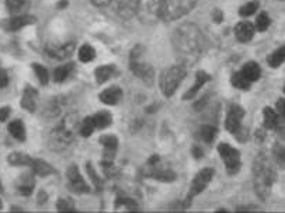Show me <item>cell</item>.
Instances as JSON below:
<instances>
[{
    "label": "cell",
    "instance_id": "cell-39",
    "mask_svg": "<svg viewBox=\"0 0 285 213\" xmlns=\"http://www.w3.org/2000/svg\"><path fill=\"white\" fill-rule=\"evenodd\" d=\"M88 174H90V178L93 180V182H94V184L97 185V188H99L100 185H101V181L99 180V177L96 175V172H94V170H93V167H91L90 164L88 166Z\"/></svg>",
    "mask_w": 285,
    "mask_h": 213
},
{
    "label": "cell",
    "instance_id": "cell-16",
    "mask_svg": "<svg viewBox=\"0 0 285 213\" xmlns=\"http://www.w3.org/2000/svg\"><path fill=\"white\" fill-rule=\"evenodd\" d=\"M241 73L244 76L250 83H253V82H256V80L260 79L262 69H260V66L256 64V62H249V64H246L243 67H241Z\"/></svg>",
    "mask_w": 285,
    "mask_h": 213
},
{
    "label": "cell",
    "instance_id": "cell-41",
    "mask_svg": "<svg viewBox=\"0 0 285 213\" xmlns=\"http://www.w3.org/2000/svg\"><path fill=\"white\" fill-rule=\"evenodd\" d=\"M7 83H9V77H7L4 70L0 69V88H4L7 85Z\"/></svg>",
    "mask_w": 285,
    "mask_h": 213
},
{
    "label": "cell",
    "instance_id": "cell-24",
    "mask_svg": "<svg viewBox=\"0 0 285 213\" xmlns=\"http://www.w3.org/2000/svg\"><path fill=\"white\" fill-rule=\"evenodd\" d=\"M22 106L28 111H34L37 106V93L33 88H27L22 97Z\"/></svg>",
    "mask_w": 285,
    "mask_h": 213
},
{
    "label": "cell",
    "instance_id": "cell-9",
    "mask_svg": "<svg viewBox=\"0 0 285 213\" xmlns=\"http://www.w3.org/2000/svg\"><path fill=\"white\" fill-rule=\"evenodd\" d=\"M212 177H214V170H211V169H205V170L199 171L196 175L193 184H191V190H190V195H188L190 199L197 196V195H199L201 192L204 191L207 188V185L211 182V180H212Z\"/></svg>",
    "mask_w": 285,
    "mask_h": 213
},
{
    "label": "cell",
    "instance_id": "cell-37",
    "mask_svg": "<svg viewBox=\"0 0 285 213\" xmlns=\"http://www.w3.org/2000/svg\"><path fill=\"white\" fill-rule=\"evenodd\" d=\"M152 175H153V178L156 180H160V181H173L175 178V172H172V171H153L152 172Z\"/></svg>",
    "mask_w": 285,
    "mask_h": 213
},
{
    "label": "cell",
    "instance_id": "cell-2",
    "mask_svg": "<svg viewBox=\"0 0 285 213\" xmlns=\"http://www.w3.org/2000/svg\"><path fill=\"white\" fill-rule=\"evenodd\" d=\"M79 127H80V122L75 114L66 115L64 121L51 133V146L56 150L67 148V145H70L75 138V133Z\"/></svg>",
    "mask_w": 285,
    "mask_h": 213
},
{
    "label": "cell",
    "instance_id": "cell-34",
    "mask_svg": "<svg viewBox=\"0 0 285 213\" xmlns=\"http://www.w3.org/2000/svg\"><path fill=\"white\" fill-rule=\"evenodd\" d=\"M217 136V129L214 127H202L201 128V139L207 143H211Z\"/></svg>",
    "mask_w": 285,
    "mask_h": 213
},
{
    "label": "cell",
    "instance_id": "cell-40",
    "mask_svg": "<svg viewBox=\"0 0 285 213\" xmlns=\"http://www.w3.org/2000/svg\"><path fill=\"white\" fill-rule=\"evenodd\" d=\"M275 157H277V161L285 164V149L284 148H278L275 149Z\"/></svg>",
    "mask_w": 285,
    "mask_h": 213
},
{
    "label": "cell",
    "instance_id": "cell-5",
    "mask_svg": "<svg viewBox=\"0 0 285 213\" xmlns=\"http://www.w3.org/2000/svg\"><path fill=\"white\" fill-rule=\"evenodd\" d=\"M186 76V67L183 64H175L169 67L160 76V88L166 97H170L175 94L177 87L183 82Z\"/></svg>",
    "mask_w": 285,
    "mask_h": 213
},
{
    "label": "cell",
    "instance_id": "cell-33",
    "mask_svg": "<svg viewBox=\"0 0 285 213\" xmlns=\"http://www.w3.org/2000/svg\"><path fill=\"white\" fill-rule=\"evenodd\" d=\"M259 9V3L257 1H250L246 3L241 7V17H250L253 14H256V11Z\"/></svg>",
    "mask_w": 285,
    "mask_h": 213
},
{
    "label": "cell",
    "instance_id": "cell-1",
    "mask_svg": "<svg viewBox=\"0 0 285 213\" xmlns=\"http://www.w3.org/2000/svg\"><path fill=\"white\" fill-rule=\"evenodd\" d=\"M173 45L183 66L194 64L204 51V37L197 25L183 24L173 35Z\"/></svg>",
    "mask_w": 285,
    "mask_h": 213
},
{
    "label": "cell",
    "instance_id": "cell-11",
    "mask_svg": "<svg viewBox=\"0 0 285 213\" xmlns=\"http://www.w3.org/2000/svg\"><path fill=\"white\" fill-rule=\"evenodd\" d=\"M110 4L122 19H131L136 11V0H111Z\"/></svg>",
    "mask_w": 285,
    "mask_h": 213
},
{
    "label": "cell",
    "instance_id": "cell-15",
    "mask_svg": "<svg viewBox=\"0 0 285 213\" xmlns=\"http://www.w3.org/2000/svg\"><path fill=\"white\" fill-rule=\"evenodd\" d=\"M235 34H236V38L241 43H249L253 38V35H254V27L250 22L241 21L236 25Z\"/></svg>",
    "mask_w": 285,
    "mask_h": 213
},
{
    "label": "cell",
    "instance_id": "cell-22",
    "mask_svg": "<svg viewBox=\"0 0 285 213\" xmlns=\"http://www.w3.org/2000/svg\"><path fill=\"white\" fill-rule=\"evenodd\" d=\"M33 21V17H30V16H17V17H13L9 21V28L11 31H19L24 27L30 25Z\"/></svg>",
    "mask_w": 285,
    "mask_h": 213
},
{
    "label": "cell",
    "instance_id": "cell-18",
    "mask_svg": "<svg viewBox=\"0 0 285 213\" xmlns=\"http://www.w3.org/2000/svg\"><path fill=\"white\" fill-rule=\"evenodd\" d=\"M209 80V76L205 73V72H198L197 73V77H196V82H194V85H193V87L188 90L186 93V96H184V98H194V97L197 96V93L202 88V85H205L207 82Z\"/></svg>",
    "mask_w": 285,
    "mask_h": 213
},
{
    "label": "cell",
    "instance_id": "cell-38",
    "mask_svg": "<svg viewBox=\"0 0 285 213\" xmlns=\"http://www.w3.org/2000/svg\"><path fill=\"white\" fill-rule=\"evenodd\" d=\"M24 0H7V6L10 7L11 11H19L22 9Z\"/></svg>",
    "mask_w": 285,
    "mask_h": 213
},
{
    "label": "cell",
    "instance_id": "cell-23",
    "mask_svg": "<svg viewBox=\"0 0 285 213\" xmlns=\"http://www.w3.org/2000/svg\"><path fill=\"white\" fill-rule=\"evenodd\" d=\"M73 69H75V67H73V64H62V66H59L55 72H54V79H55V82L62 83V82L67 80V79L70 77V75H72Z\"/></svg>",
    "mask_w": 285,
    "mask_h": 213
},
{
    "label": "cell",
    "instance_id": "cell-10",
    "mask_svg": "<svg viewBox=\"0 0 285 213\" xmlns=\"http://www.w3.org/2000/svg\"><path fill=\"white\" fill-rule=\"evenodd\" d=\"M244 115V111L241 106H230L228 117H226V129L230 133H238L241 128V118Z\"/></svg>",
    "mask_w": 285,
    "mask_h": 213
},
{
    "label": "cell",
    "instance_id": "cell-21",
    "mask_svg": "<svg viewBox=\"0 0 285 213\" xmlns=\"http://www.w3.org/2000/svg\"><path fill=\"white\" fill-rule=\"evenodd\" d=\"M114 73H115V67H114L112 64L100 66L99 69L96 70V80L99 82L100 85H103V83H106L109 79H111Z\"/></svg>",
    "mask_w": 285,
    "mask_h": 213
},
{
    "label": "cell",
    "instance_id": "cell-44",
    "mask_svg": "<svg viewBox=\"0 0 285 213\" xmlns=\"http://www.w3.org/2000/svg\"><path fill=\"white\" fill-rule=\"evenodd\" d=\"M96 6H107V4H110L111 0H91Z\"/></svg>",
    "mask_w": 285,
    "mask_h": 213
},
{
    "label": "cell",
    "instance_id": "cell-17",
    "mask_svg": "<svg viewBox=\"0 0 285 213\" xmlns=\"http://www.w3.org/2000/svg\"><path fill=\"white\" fill-rule=\"evenodd\" d=\"M101 143L104 146V154L107 157V161H111L112 157L115 156V151H117V146H118V142L117 138L107 135V136H103L101 138Z\"/></svg>",
    "mask_w": 285,
    "mask_h": 213
},
{
    "label": "cell",
    "instance_id": "cell-3",
    "mask_svg": "<svg viewBox=\"0 0 285 213\" xmlns=\"http://www.w3.org/2000/svg\"><path fill=\"white\" fill-rule=\"evenodd\" d=\"M274 171L265 157H259L254 161V188L262 199H265L271 190Z\"/></svg>",
    "mask_w": 285,
    "mask_h": 213
},
{
    "label": "cell",
    "instance_id": "cell-27",
    "mask_svg": "<svg viewBox=\"0 0 285 213\" xmlns=\"http://www.w3.org/2000/svg\"><path fill=\"white\" fill-rule=\"evenodd\" d=\"M9 161H10L13 166H31V161H33V159H31V157H28V156H27V154H24V153L14 151V153H11L10 154Z\"/></svg>",
    "mask_w": 285,
    "mask_h": 213
},
{
    "label": "cell",
    "instance_id": "cell-20",
    "mask_svg": "<svg viewBox=\"0 0 285 213\" xmlns=\"http://www.w3.org/2000/svg\"><path fill=\"white\" fill-rule=\"evenodd\" d=\"M31 169L37 175H41V177H46V175L54 172V169L46 161H43V160H33L31 161Z\"/></svg>",
    "mask_w": 285,
    "mask_h": 213
},
{
    "label": "cell",
    "instance_id": "cell-7",
    "mask_svg": "<svg viewBox=\"0 0 285 213\" xmlns=\"http://www.w3.org/2000/svg\"><path fill=\"white\" fill-rule=\"evenodd\" d=\"M219 154L220 157L225 161V166H226V170L229 174H236L239 167H241V154L236 149H233L232 146L226 145V143H222L219 145Z\"/></svg>",
    "mask_w": 285,
    "mask_h": 213
},
{
    "label": "cell",
    "instance_id": "cell-31",
    "mask_svg": "<svg viewBox=\"0 0 285 213\" xmlns=\"http://www.w3.org/2000/svg\"><path fill=\"white\" fill-rule=\"evenodd\" d=\"M232 85H235L236 88H239V90H247L252 83L241 75V72H238V73H235V75L232 76Z\"/></svg>",
    "mask_w": 285,
    "mask_h": 213
},
{
    "label": "cell",
    "instance_id": "cell-25",
    "mask_svg": "<svg viewBox=\"0 0 285 213\" xmlns=\"http://www.w3.org/2000/svg\"><path fill=\"white\" fill-rule=\"evenodd\" d=\"M9 130L10 133L17 139V140H24L25 139V128H24V124L22 121H13L9 125Z\"/></svg>",
    "mask_w": 285,
    "mask_h": 213
},
{
    "label": "cell",
    "instance_id": "cell-13",
    "mask_svg": "<svg viewBox=\"0 0 285 213\" xmlns=\"http://www.w3.org/2000/svg\"><path fill=\"white\" fill-rule=\"evenodd\" d=\"M122 98V90L118 87H109L106 88L101 94H100V100L107 104V106H115L120 103V100Z\"/></svg>",
    "mask_w": 285,
    "mask_h": 213
},
{
    "label": "cell",
    "instance_id": "cell-45",
    "mask_svg": "<svg viewBox=\"0 0 285 213\" xmlns=\"http://www.w3.org/2000/svg\"><path fill=\"white\" fill-rule=\"evenodd\" d=\"M0 192H1V184H0Z\"/></svg>",
    "mask_w": 285,
    "mask_h": 213
},
{
    "label": "cell",
    "instance_id": "cell-42",
    "mask_svg": "<svg viewBox=\"0 0 285 213\" xmlns=\"http://www.w3.org/2000/svg\"><path fill=\"white\" fill-rule=\"evenodd\" d=\"M277 108H278V112L283 118H285V100H278L277 101Z\"/></svg>",
    "mask_w": 285,
    "mask_h": 213
},
{
    "label": "cell",
    "instance_id": "cell-36",
    "mask_svg": "<svg viewBox=\"0 0 285 213\" xmlns=\"http://www.w3.org/2000/svg\"><path fill=\"white\" fill-rule=\"evenodd\" d=\"M58 211L59 212H73L75 211V203L69 198H61L58 202Z\"/></svg>",
    "mask_w": 285,
    "mask_h": 213
},
{
    "label": "cell",
    "instance_id": "cell-43",
    "mask_svg": "<svg viewBox=\"0 0 285 213\" xmlns=\"http://www.w3.org/2000/svg\"><path fill=\"white\" fill-rule=\"evenodd\" d=\"M10 115V109L7 108V106H4V108H0V121L3 122V121H6L7 118Z\"/></svg>",
    "mask_w": 285,
    "mask_h": 213
},
{
    "label": "cell",
    "instance_id": "cell-6",
    "mask_svg": "<svg viewBox=\"0 0 285 213\" xmlns=\"http://www.w3.org/2000/svg\"><path fill=\"white\" fill-rule=\"evenodd\" d=\"M160 6L162 0H136L135 14L146 24H153L160 19Z\"/></svg>",
    "mask_w": 285,
    "mask_h": 213
},
{
    "label": "cell",
    "instance_id": "cell-47",
    "mask_svg": "<svg viewBox=\"0 0 285 213\" xmlns=\"http://www.w3.org/2000/svg\"><path fill=\"white\" fill-rule=\"evenodd\" d=\"M284 93H285V87H284Z\"/></svg>",
    "mask_w": 285,
    "mask_h": 213
},
{
    "label": "cell",
    "instance_id": "cell-19",
    "mask_svg": "<svg viewBox=\"0 0 285 213\" xmlns=\"http://www.w3.org/2000/svg\"><path fill=\"white\" fill-rule=\"evenodd\" d=\"M264 125H265V128L268 129L278 128V125H280V117H278V114L275 112L273 108H270V106H267L264 109Z\"/></svg>",
    "mask_w": 285,
    "mask_h": 213
},
{
    "label": "cell",
    "instance_id": "cell-28",
    "mask_svg": "<svg viewBox=\"0 0 285 213\" xmlns=\"http://www.w3.org/2000/svg\"><path fill=\"white\" fill-rule=\"evenodd\" d=\"M285 62V46L278 48L277 51L271 53V56L268 58V64L271 67H278Z\"/></svg>",
    "mask_w": 285,
    "mask_h": 213
},
{
    "label": "cell",
    "instance_id": "cell-32",
    "mask_svg": "<svg viewBox=\"0 0 285 213\" xmlns=\"http://www.w3.org/2000/svg\"><path fill=\"white\" fill-rule=\"evenodd\" d=\"M34 69V73L37 76V79L40 80V83H43V85H46L48 83V79H49V75H48V70L45 69L44 66H41V64H34L33 66Z\"/></svg>",
    "mask_w": 285,
    "mask_h": 213
},
{
    "label": "cell",
    "instance_id": "cell-29",
    "mask_svg": "<svg viewBox=\"0 0 285 213\" xmlns=\"http://www.w3.org/2000/svg\"><path fill=\"white\" fill-rule=\"evenodd\" d=\"M94 124H96V127L100 129H104L107 128V127H110L111 125V115L109 112H106V111H101L99 114H96L94 117Z\"/></svg>",
    "mask_w": 285,
    "mask_h": 213
},
{
    "label": "cell",
    "instance_id": "cell-8",
    "mask_svg": "<svg viewBox=\"0 0 285 213\" xmlns=\"http://www.w3.org/2000/svg\"><path fill=\"white\" fill-rule=\"evenodd\" d=\"M138 56H139V53L136 52V51H133L131 55V70L135 73V75L138 76L139 79H142L143 82H146L148 85H151L152 82H153V77H154V72L153 69L149 66L148 64H143L141 62L139 59H138Z\"/></svg>",
    "mask_w": 285,
    "mask_h": 213
},
{
    "label": "cell",
    "instance_id": "cell-35",
    "mask_svg": "<svg viewBox=\"0 0 285 213\" xmlns=\"http://www.w3.org/2000/svg\"><path fill=\"white\" fill-rule=\"evenodd\" d=\"M270 27V17L265 14V13H262V14H259L257 16V19H256V28L259 30V31H265L267 28Z\"/></svg>",
    "mask_w": 285,
    "mask_h": 213
},
{
    "label": "cell",
    "instance_id": "cell-12",
    "mask_svg": "<svg viewBox=\"0 0 285 213\" xmlns=\"http://www.w3.org/2000/svg\"><path fill=\"white\" fill-rule=\"evenodd\" d=\"M67 180H69L70 188L75 192L82 193V192L88 191V185H86V182L83 180V177L80 175L76 166L69 167V170H67Z\"/></svg>",
    "mask_w": 285,
    "mask_h": 213
},
{
    "label": "cell",
    "instance_id": "cell-46",
    "mask_svg": "<svg viewBox=\"0 0 285 213\" xmlns=\"http://www.w3.org/2000/svg\"><path fill=\"white\" fill-rule=\"evenodd\" d=\"M0 208H1V202H0Z\"/></svg>",
    "mask_w": 285,
    "mask_h": 213
},
{
    "label": "cell",
    "instance_id": "cell-30",
    "mask_svg": "<svg viewBox=\"0 0 285 213\" xmlns=\"http://www.w3.org/2000/svg\"><path fill=\"white\" fill-rule=\"evenodd\" d=\"M96 56V51L90 46V45H83L80 49H79V59L82 62H91Z\"/></svg>",
    "mask_w": 285,
    "mask_h": 213
},
{
    "label": "cell",
    "instance_id": "cell-14",
    "mask_svg": "<svg viewBox=\"0 0 285 213\" xmlns=\"http://www.w3.org/2000/svg\"><path fill=\"white\" fill-rule=\"evenodd\" d=\"M73 51H75V43H62V45H55V46L48 48V53L56 59H65L67 56H70Z\"/></svg>",
    "mask_w": 285,
    "mask_h": 213
},
{
    "label": "cell",
    "instance_id": "cell-26",
    "mask_svg": "<svg viewBox=\"0 0 285 213\" xmlns=\"http://www.w3.org/2000/svg\"><path fill=\"white\" fill-rule=\"evenodd\" d=\"M96 129H97V127H96V124H94V119H93V117H88L80 124L79 132H80L82 136L88 138L90 135H93V132H94Z\"/></svg>",
    "mask_w": 285,
    "mask_h": 213
},
{
    "label": "cell",
    "instance_id": "cell-4",
    "mask_svg": "<svg viewBox=\"0 0 285 213\" xmlns=\"http://www.w3.org/2000/svg\"><path fill=\"white\" fill-rule=\"evenodd\" d=\"M196 0H162L160 19L166 21H175L188 14L194 9Z\"/></svg>",
    "mask_w": 285,
    "mask_h": 213
}]
</instances>
